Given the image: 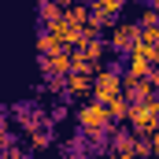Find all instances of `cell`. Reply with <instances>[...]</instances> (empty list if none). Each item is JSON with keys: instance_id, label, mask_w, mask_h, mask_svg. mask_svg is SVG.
<instances>
[{"instance_id": "6da1fadb", "label": "cell", "mask_w": 159, "mask_h": 159, "mask_svg": "<svg viewBox=\"0 0 159 159\" xmlns=\"http://www.w3.org/2000/svg\"><path fill=\"white\" fill-rule=\"evenodd\" d=\"M74 119H78V129L93 141V144H96V148H100V144H104V137L111 133L115 115H111V107H107L104 100H85V104L78 107V115H74Z\"/></svg>"}, {"instance_id": "7a4b0ae2", "label": "cell", "mask_w": 159, "mask_h": 159, "mask_svg": "<svg viewBox=\"0 0 159 159\" xmlns=\"http://www.w3.org/2000/svg\"><path fill=\"white\" fill-rule=\"evenodd\" d=\"M129 122H133V133L137 137H156L159 133V93H152L148 100H133Z\"/></svg>"}, {"instance_id": "3957f363", "label": "cell", "mask_w": 159, "mask_h": 159, "mask_svg": "<svg viewBox=\"0 0 159 159\" xmlns=\"http://www.w3.org/2000/svg\"><path fill=\"white\" fill-rule=\"evenodd\" d=\"M119 93H126V78L119 74V67H104L100 63V70L93 74V100H115Z\"/></svg>"}, {"instance_id": "277c9868", "label": "cell", "mask_w": 159, "mask_h": 159, "mask_svg": "<svg viewBox=\"0 0 159 159\" xmlns=\"http://www.w3.org/2000/svg\"><path fill=\"white\" fill-rule=\"evenodd\" d=\"M137 41H141V22H115L111 34H107L111 52H119V56H129V48H133Z\"/></svg>"}, {"instance_id": "5b68a950", "label": "cell", "mask_w": 159, "mask_h": 159, "mask_svg": "<svg viewBox=\"0 0 159 159\" xmlns=\"http://www.w3.org/2000/svg\"><path fill=\"white\" fill-rule=\"evenodd\" d=\"M74 70V52L70 48H59L52 56H41V74L44 78H67Z\"/></svg>"}, {"instance_id": "8992f818", "label": "cell", "mask_w": 159, "mask_h": 159, "mask_svg": "<svg viewBox=\"0 0 159 159\" xmlns=\"http://www.w3.org/2000/svg\"><path fill=\"white\" fill-rule=\"evenodd\" d=\"M67 96H93V74L89 70H70L67 74Z\"/></svg>"}, {"instance_id": "52a82bcc", "label": "cell", "mask_w": 159, "mask_h": 159, "mask_svg": "<svg viewBox=\"0 0 159 159\" xmlns=\"http://www.w3.org/2000/svg\"><path fill=\"white\" fill-rule=\"evenodd\" d=\"M78 48L89 56V59H93V63H100V59H104V52H107L111 44H107V41H100V37H81V44H78Z\"/></svg>"}, {"instance_id": "ba28073f", "label": "cell", "mask_w": 159, "mask_h": 159, "mask_svg": "<svg viewBox=\"0 0 159 159\" xmlns=\"http://www.w3.org/2000/svg\"><path fill=\"white\" fill-rule=\"evenodd\" d=\"M59 48H67V44H63V41L44 26V30H41V37H37V52H41V56H52V52H59Z\"/></svg>"}, {"instance_id": "9c48e42d", "label": "cell", "mask_w": 159, "mask_h": 159, "mask_svg": "<svg viewBox=\"0 0 159 159\" xmlns=\"http://www.w3.org/2000/svg\"><path fill=\"white\" fill-rule=\"evenodd\" d=\"M93 7H96V11H104V15H111V19H115V15H119L122 7H126V0H93Z\"/></svg>"}, {"instance_id": "30bf717a", "label": "cell", "mask_w": 159, "mask_h": 159, "mask_svg": "<svg viewBox=\"0 0 159 159\" xmlns=\"http://www.w3.org/2000/svg\"><path fill=\"white\" fill-rule=\"evenodd\" d=\"M137 22H141V26H159V7L148 4V7L141 11V19H137Z\"/></svg>"}, {"instance_id": "8fae6325", "label": "cell", "mask_w": 159, "mask_h": 159, "mask_svg": "<svg viewBox=\"0 0 159 159\" xmlns=\"http://www.w3.org/2000/svg\"><path fill=\"white\" fill-rule=\"evenodd\" d=\"M148 141H152V152L159 156V133H156V137H148Z\"/></svg>"}, {"instance_id": "7c38bea8", "label": "cell", "mask_w": 159, "mask_h": 159, "mask_svg": "<svg viewBox=\"0 0 159 159\" xmlns=\"http://www.w3.org/2000/svg\"><path fill=\"white\" fill-rule=\"evenodd\" d=\"M148 4H152V7H159V0H148Z\"/></svg>"}]
</instances>
